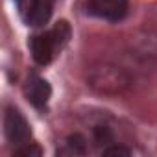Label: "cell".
Wrapping results in <instances>:
<instances>
[{
    "instance_id": "obj_2",
    "label": "cell",
    "mask_w": 157,
    "mask_h": 157,
    "mask_svg": "<svg viewBox=\"0 0 157 157\" xmlns=\"http://www.w3.org/2000/svg\"><path fill=\"white\" fill-rule=\"evenodd\" d=\"M87 83L96 93H100V94L115 96V94H122L129 87L131 78L118 65H113V63H98V65H94V67L89 68Z\"/></svg>"
},
{
    "instance_id": "obj_1",
    "label": "cell",
    "mask_w": 157,
    "mask_h": 157,
    "mask_svg": "<svg viewBox=\"0 0 157 157\" xmlns=\"http://www.w3.org/2000/svg\"><path fill=\"white\" fill-rule=\"evenodd\" d=\"M68 39H70V26L65 21L54 24L46 32H41V33L33 35L32 41H30V50H32L33 61L37 65L52 63L56 59V56L67 46Z\"/></svg>"
},
{
    "instance_id": "obj_3",
    "label": "cell",
    "mask_w": 157,
    "mask_h": 157,
    "mask_svg": "<svg viewBox=\"0 0 157 157\" xmlns=\"http://www.w3.org/2000/svg\"><path fill=\"white\" fill-rule=\"evenodd\" d=\"M91 17L107 22H120L129 11V0H87L85 6Z\"/></svg>"
},
{
    "instance_id": "obj_5",
    "label": "cell",
    "mask_w": 157,
    "mask_h": 157,
    "mask_svg": "<svg viewBox=\"0 0 157 157\" xmlns=\"http://www.w3.org/2000/svg\"><path fill=\"white\" fill-rule=\"evenodd\" d=\"M24 96L28 98V102L33 107L44 109L50 96H52L50 83L44 80V78H41L39 74H30L26 83H24Z\"/></svg>"
},
{
    "instance_id": "obj_6",
    "label": "cell",
    "mask_w": 157,
    "mask_h": 157,
    "mask_svg": "<svg viewBox=\"0 0 157 157\" xmlns=\"http://www.w3.org/2000/svg\"><path fill=\"white\" fill-rule=\"evenodd\" d=\"M54 13V0H26L22 19L32 28L44 26Z\"/></svg>"
},
{
    "instance_id": "obj_4",
    "label": "cell",
    "mask_w": 157,
    "mask_h": 157,
    "mask_svg": "<svg viewBox=\"0 0 157 157\" xmlns=\"http://www.w3.org/2000/svg\"><path fill=\"white\" fill-rule=\"evenodd\" d=\"M4 131H6V137L11 144L15 146H21V144H26L30 142V137H32V129H30V124L28 120L22 117V113L15 107H8L6 109V117H4Z\"/></svg>"
},
{
    "instance_id": "obj_9",
    "label": "cell",
    "mask_w": 157,
    "mask_h": 157,
    "mask_svg": "<svg viewBox=\"0 0 157 157\" xmlns=\"http://www.w3.org/2000/svg\"><path fill=\"white\" fill-rule=\"evenodd\" d=\"M104 155H129L131 150L129 148H124V146H118V144H109L102 150Z\"/></svg>"
},
{
    "instance_id": "obj_8",
    "label": "cell",
    "mask_w": 157,
    "mask_h": 157,
    "mask_svg": "<svg viewBox=\"0 0 157 157\" xmlns=\"http://www.w3.org/2000/svg\"><path fill=\"white\" fill-rule=\"evenodd\" d=\"M43 150L35 144V142H26V144H21L17 150H15V155H24V157H32V155H41Z\"/></svg>"
},
{
    "instance_id": "obj_7",
    "label": "cell",
    "mask_w": 157,
    "mask_h": 157,
    "mask_svg": "<svg viewBox=\"0 0 157 157\" xmlns=\"http://www.w3.org/2000/svg\"><path fill=\"white\" fill-rule=\"evenodd\" d=\"M87 151H89V144H87V139L82 133H70L57 146V155H65V157L85 155Z\"/></svg>"
},
{
    "instance_id": "obj_10",
    "label": "cell",
    "mask_w": 157,
    "mask_h": 157,
    "mask_svg": "<svg viewBox=\"0 0 157 157\" xmlns=\"http://www.w3.org/2000/svg\"><path fill=\"white\" fill-rule=\"evenodd\" d=\"M19 2H24V0H19Z\"/></svg>"
}]
</instances>
